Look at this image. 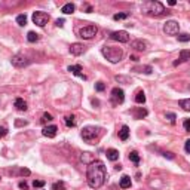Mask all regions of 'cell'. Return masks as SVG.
Segmentation results:
<instances>
[{
  "label": "cell",
  "mask_w": 190,
  "mask_h": 190,
  "mask_svg": "<svg viewBox=\"0 0 190 190\" xmlns=\"http://www.w3.org/2000/svg\"><path fill=\"white\" fill-rule=\"evenodd\" d=\"M105 178H107V169L101 160H94L92 163L88 165L86 180L91 189H100L105 183Z\"/></svg>",
  "instance_id": "1"
},
{
  "label": "cell",
  "mask_w": 190,
  "mask_h": 190,
  "mask_svg": "<svg viewBox=\"0 0 190 190\" xmlns=\"http://www.w3.org/2000/svg\"><path fill=\"white\" fill-rule=\"evenodd\" d=\"M141 11H143L144 15H147V17H160V15H163V13H165V6H163L160 2L150 0V2L143 3Z\"/></svg>",
  "instance_id": "2"
},
{
  "label": "cell",
  "mask_w": 190,
  "mask_h": 190,
  "mask_svg": "<svg viewBox=\"0 0 190 190\" xmlns=\"http://www.w3.org/2000/svg\"><path fill=\"white\" fill-rule=\"evenodd\" d=\"M101 54L104 55L105 60H109L113 64L119 62L123 58V49L122 48H117V46H109V45H105L104 48H101Z\"/></svg>",
  "instance_id": "3"
},
{
  "label": "cell",
  "mask_w": 190,
  "mask_h": 190,
  "mask_svg": "<svg viewBox=\"0 0 190 190\" xmlns=\"http://www.w3.org/2000/svg\"><path fill=\"white\" fill-rule=\"evenodd\" d=\"M100 131L101 129L97 128V126H85L82 129V138L85 141H88V143H92V141H95L98 138Z\"/></svg>",
  "instance_id": "4"
},
{
  "label": "cell",
  "mask_w": 190,
  "mask_h": 190,
  "mask_svg": "<svg viewBox=\"0 0 190 190\" xmlns=\"http://www.w3.org/2000/svg\"><path fill=\"white\" fill-rule=\"evenodd\" d=\"M33 22L39 27H45V25L49 22V15L46 12H40V11H36L33 13Z\"/></svg>",
  "instance_id": "5"
},
{
  "label": "cell",
  "mask_w": 190,
  "mask_h": 190,
  "mask_svg": "<svg viewBox=\"0 0 190 190\" xmlns=\"http://www.w3.org/2000/svg\"><path fill=\"white\" fill-rule=\"evenodd\" d=\"M97 33H98V28H97L95 25H86V27H83V28L79 31L80 37H82V39H86V40H89V39H92V37H95Z\"/></svg>",
  "instance_id": "6"
},
{
  "label": "cell",
  "mask_w": 190,
  "mask_h": 190,
  "mask_svg": "<svg viewBox=\"0 0 190 190\" xmlns=\"http://www.w3.org/2000/svg\"><path fill=\"white\" fill-rule=\"evenodd\" d=\"M163 31H165V34H168V36H175V34H178V31H180V24H178L177 21H166L165 25H163Z\"/></svg>",
  "instance_id": "7"
},
{
  "label": "cell",
  "mask_w": 190,
  "mask_h": 190,
  "mask_svg": "<svg viewBox=\"0 0 190 190\" xmlns=\"http://www.w3.org/2000/svg\"><path fill=\"white\" fill-rule=\"evenodd\" d=\"M110 98H111V103H113L114 105L122 104L123 101H125V92H123L120 88H113Z\"/></svg>",
  "instance_id": "8"
},
{
  "label": "cell",
  "mask_w": 190,
  "mask_h": 190,
  "mask_svg": "<svg viewBox=\"0 0 190 190\" xmlns=\"http://www.w3.org/2000/svg\"><path fill=\"white\" fill-rule=\"evenodd\" d=\"M28 58L24 55V54H17V55L12 56V66L17 68H22L28 64Z\"/></svg>",
  "instance_id": "9"
},
{
  "label": "cell",
  "mask_w": 190,
  "mask_h": 190,
  "mask_svg": "<svg viewBox=\"0 0 190 190\" xmlns=\"http://www.w3.org/2000/svg\"><path fill=\"white\" fill-rule=\"evenodd\" d=\"M110 39L116 40V42H120V43H126V42H129V34H128V31H125V30L114 31V33H111Z\"/></svg>",
  "instance_id": "10"
},
{
  "label": "cell",
  "mask_w": 190,
  "mask_h": 190,
  "mask_svg": "<svg viewBox=\"0 0 190 190\" xmlns=\"http://www.w3.org/2000/svg\"><path fill=\"white\" fill-rule=\"evenodd\" d=\"M83 51H85V46H83L82 43H73V45L70 46V54H71V55L79 56L83 54Z\"/></svg>",
  "instance_id": "11"
},
{
  "label": "cell",
  "mask_w": 190,
  "mask_h": 190,
  "mask_svg": "<svg viewBox=\"0 0 190 190\" xmlns=\"http://www.w3.org/2000/svg\"><path fill=\"white\" fill-rule=\"evenodd\" d=\"M56 131H58V128H56L55 125H49V126H45L42 131V134L45 135V137H48V138H54L56 135Z\"/></svg>",
  "instance_id": "12"
},
{
  "label": "cell",
  "mask_w": 190,
  "mask_h": 190,
  "mask_svg": "<svg viewBox=\"0 0 190 190\" xmlns=\"http://www.w3.org/2000/svg\"><path fill=\"white\" fill-rule=\"evenodd\" d=\"M67 70L70 71V73H73L74 76H79L80 79L86 80V76L83 74V71H82V67H80V66H70Z\"/></svg>",
  "instance_id": "13"
},
{
  "label": "cell",
  "mask_w": 190,
  "mask_h": 190,
  "mask_svg": "<svg viewBox=\"0 0 190 190\" xmlns=\"http://www.w3.org/2000/svg\"><path fill=\"white\" fill-rule=\"evenodd\" d=\"M105 154H107V159L111 160V162H116L119 159V152H117L116 149H109L105 152Z\"/></svg>",
  "instance_id": "14"
},
{
  "label": "cell",
  "mask_w": 190,
  "mask_h": 190,
  "mask_svg": "<svg viewBox=\"0 0 190 190\" xmlns=\"http://www.w3.org/2000/svg\"><path fill=\"white\" fill-rule=\"evenodd\" d=\"M13 105L17 107V110L19 111H25L27 110V103H25L22 98H17L15 100V103H13Z\"/></svg>",
  "instance_id": "15"
},
{
  "label": "cell",
  "mask_w": 190,
  "mask_h": 190,
  "mask_svg": "<svg viewBox=\"0 0 190 190\" xmlns=\"http://www.w3.org/2000/svg\"><path fill=\"white\" fill-rule=\"evenodd\" d=\"M132 48L137 51H146L147 49V43L144 40H135V42H132Z\"/></svg>",
  "instance_id": "16"
},
{
  "label": "cell",
  "mask_w": 190,
  "mask_h": 190,
  "mask_svg": "<svg viewBox=\"0 0 190 190\" xmlns=\"http://www.w3.org/2000/svg\"><path fill=\"white\" fill-rule=\"evenodd\" d=\"M128 137H129V128L126 125H123L122 128H120V131H119V138L122 141H125V140H128Z\"/></svg>",
  "instance_id": "17"
},
{
  "label": "cell",
  "mask_w": 190,
  "mask_h": 190,
  "mask_svg": "<svg viewBox=\"0 0 190 190\" xmlns=\"http://www.w3.org/2000/svg\"><path fill=\"white\" fill-rule=\"evenodd\" d=\"M76 11V6H74L73 3H67V5H64L61 7V12L66 13V15H70V13H73Z\"/></svg>",
  "instance_id": "18"
},
{
  "label": "cell",
  "mask_w": 190,
  "mask_h": 190,
  "mask_svg": "<svg viewBox=\"0 0 190 190\" xmlns=\"http://www.w3.org/2000/svg\"><path fill=\"white\" fill-rule=\"evenodd\" d=\"M64 123L67 125L68 128H74L76 126V117L71 114V116H66L64 117Z\"/></svg>",
  "instance_id": "19"
},
{
  "label": "cell",
  "mask_w": 190,
  "mask_h": 190,
  "mask_svg": "<svg viewBox=\"0 0 190 190\" xmlns=\"http://www.w3.org/2000/svg\"><path fill=\"white\" fill-rule=\"evenodd\" d=\"M190 60V49H183L180 52V58H178V61L183 62V61H189Z\"/></svg>",
  "instance_id": "20"
},
{
  "label": "cell",
  "mask_w": 190,
  "mask_h": 190,
  "mask_svg": "<svg viewBox=\"0 0 190 190\" xmlns=\"http://www.w3.org/2000/svg\"><path fill=\"white\" fill-rule=\"evenodd\" d=\"M135 103H137V104H144V103H146V95H144L143 91L137 92V95H135Z\"/></svg>",
  "instance_id": "21"
},
{
  "label": "cell",
  "mask_w": 190,
  "mask_h": 190,
  "mask_svg": "<svg viewBox=\"0 0 190 190\" xmlns=\"http://www.w3.org/2000/svg\"><path fill=\"white\" fill-rule=\"evenodd\" d=\"M120 187H122V189L131 187V178H129L128 175H123V177L120 178Z\"/></svg>",
  "instance_id": "22"
},
{
  "label": "cell",
  "mask_w": 190,
  "mask_h": 190,
  "mask_svg": "<svg viewBox=\"0 0 190 190\" xmlns=\"http://www.w3.org/2000/svg\"><path fill=\"white\" fill-rule=\"evenodd\" d=\"M80 160L83 162V163H92L94 162V158H92V154L91 153H82V156H80Z\"/></svg>",
  "instance_id": "23"
},
{
  "label": "cell",
  "mask_w": 190,
  "mask_h": 190,
  "mask_svg": "<svg viewBox=\"0 0 190 190\" xmlns=\"http://www.w3.org/2000/svg\"><path fill=\"white\" fill-rule=\"evenodd\" d=\"M27 40L30 43H34L39 40V34L37 33H34V31H28V34H27Z\"/></svg>",
  "instance_id": "24"
},
{
  "label": "cell",
  "mask_w": 190,
  "mask_h": 190,
  "mask_svg": "<svg viewBox=\"0 0 190 190\" xmlns=\"http://www.w3.org/2000/svg\"><path fill=\"white\" fill-rule=\"evenodd\" d=\"M132 71H137V73H146V74H150L153 70H152V67H135Z\"/></svg>",
  "instance_id": "25"
},
{
  "label": "cell",
  "mask_w": 190,
  "mask_h": 190,
  "mask_svg": "<svg viewBox=\"0 0 190 190\" xmlns=\"http://www.w3.org/2000/svg\"><path fill=\"white\" fill-rule=\"evenodd\" d=\"M180 107H181L183 110H186V111H190V98L181 100V101H180Z\"/></svg>",
  "instance_id": "26"
},
{
  "label": "cell",
  "mask_w": 190,
  "mask_h": 190,
  "mask_svg": "<svg viewBox=\"0 0 190 190\" xmlns=\"http://www.w3.org/2000/svg\"><path fill=\"white\" fill-rule=\"evenodd\" d=\"M54 120V117H52V114L51 113H43V116L42 119H40V122L45 125V123H48V122H52Z\"/></svg>",
  "instance_id": "27"
},
{
  "label": "cell",
  "mask_w": 190,
  "mask_h": 190,
  "mask_svg": "<svg viewBox=\"0 0 190 190\" xmlns=\"http://www.w3.org/2000/svg\"><path fill=\"white\" fill-rule=\"evenodd\" d=\"M52 190H66V184L64 181H56L52 184Z\"/></svg>",
  "instance_id": "28"
},
{
  "label": "cell",
  "mask_w": 190,
  "mask_h": 190,
  "mask_svg": "<svg viewBox=\"0 0 190 190\" xmlns=\"http://www.w3.org/2000/svg\"><path fill=\"white\" fill-rule=\"evenodd\" d=\"M146 116H147V110H146V109H138L137 113H135V117H137V119H143V117H146Z\"/></svg>",
  "instance_id": "29"
},
{
  "label": "cell",
  "mask_w": 190,
  "mask_h": 190,
  "mask_svg": "<svg viewBox=\"0 0 190 190\" xmlns=\"http://www.w3.org/2000/svg\"><path fill=\"white\" fill-rule=\"evenodd\" d=\"M129 160H132L134 163H138L140 162V154L137 153V152H131L129 153Z\"/></svg>",
  "instance_id": "30"
},
{
  "label": "cell",
  "mask_w": 190,
  "mask_h": 190,
  "mask_svg": "<svg viewBox=\"0 0 190 190\" xmlns=\"http://www.w3.org/2000/svg\"><path fill=\"white\" fill-rule=\"evenodd\" d=\"M17 22H18L19 25H25V24H27V17L22 15V13L18 15V17H17Z\"/></svg>",
  "instance_id": "31"
},
{
  "label": "cell",
  "mask_w": 190,
  "mask_h": 190,
  "mask_svg": "<svg viewBox=\"0 0 190 190\" xmlns=\"http://www.w3.org/2000/svg\"><path fill=\"white\" fill-rule=\"evenodd\" d=\"M33 186H34V189H42V187H45V181L43 180H34Z\"/></svg>",
  "instance_id": "32"
},
{
  "label": "cell",
  "mask_w": 190,
  "mask_h": 190,
  "mask_svg": "<svg viewBox=\"0 0 190 190\" xmlns=\"http://www.w3.org/2000/svg\"><path fill=\"white\" fill-rule=\"evenodd\" d=\"M178 40H180V42H189V40H190V34H187V33L178 34Z\"/></svg>",
  "instance_id": "33"
},
{
  "label": "cell",
  "mask_w": 190,
  "mask_h": 190,
  "mask_svg": "<svg viewBox=\"0 0 190 190\" xmlns=\"http://www.w3.org/2000/svg\"><path fill=\"white\" fill-rule=\"evenodd\" d=\"M125 18H128V13H126V12H123V13H116V15L113 17V19H114V21H120V19H125Z\"/></svg>",
  "instance_id": "34"
},
{
  "label": "cell",
  "mask_w": 190,
  "mask_h": 190,
  "mask_svg": "<svg viewBox=\"0 0 190 190\" xmlns=\"http://www.w3.org/2000/svg\"><path fill=\"white\" fill-rule=\"evenodd\" d=\"M95 89H97L98 92H103L105 89V85L103 83V82H97V83H95Z\"/></svg>",
  "instance_id": "35"
},
{
  "label": "cell",
  "mask_w": 190,
  "mask_h": 190,
  "mask_svg": "<svg viewBox=\"0 0 190 190\" xmlns=\"http://www.w3.org/2000/svg\"><path fill=\"white\" fill-rule=\"evenodd\" d=\"M175 117L177 116H175L174 113H166V119H168L171 123H175Z\"/></svg>",
  "instance_id": "36"
},
{
  "label": "cell",
  "mask_w": 190,
  "mask_h": 190,
  "mask_svg": "<svg viewBox=\"0 0 190 190\" xmlns=\"http://www.w3.org/2000/svg\"><path fill=\"white\" fill-rule=\"evenodd\" d=\"M183 126H184V131H187V132H190V119H186V120H184Z\"/></svg>",
  "instance_id": "37"
},
{
  "label": "cell",
  "mask_w": 190,
  "mask_h": 190,
  "mask_svg": "<svg viewBox=\"0 0 190 190\" xmlns=\"http://www.w3.org/2000/svg\"><path fill=\"white\" fill-rule=\"evenodd\" d=\"M6 134H7V128H6V126H0V138H2V137H5Z\"/></svg>",
  "instance_id": "38"
},
{
  "label": "cell",
  "mask_w": 190,
  "mask_h": 190,
  "mask_svg": "<svg viewBox=\"0 0 190 190\" xmlns=\"http://www.w3.org/2000/svg\"><path fill=\"white\" fill-rule=\"evenodd\" d=\"M19 189H22V190H28V184L25 183V181H21V183H19Z\"/></svg>",
  "instance_id": "39"
},
{
  "label": "cell",
  "mask_w": 190,
  "mask_h": 190,
  "mask_svg": "<svg viewBox=\"0 0 190 190\" xmlns=\"http://www.w3.org/2000/svg\"><path fill=\"white\" fill-rule=\"evenodd\" d=\"M184 149H186V152H187V153H190V140L186 141V146H184Z\"/></svg>",
  "instance_id": "40"
},
{
  "label": "cell",
  "mask_w": 190,
  "mask_h": 190,
  "mask_svg": "<svg viewBox=\"0 0 190 190\" xmlns=\"http://www.w3.org/2000/svg\"><path fill=\"white\" fill-rule=\"evenodd\" d=\"M21 174H22V175H30V169H27V168H22V169H21Z\"/></svg>",
  "instance_id": "41"
},
{
  "label": "cell",
  "mask_w": 190,
  "mask_h": 190,
  "mask_svg": "<svg viewBox=\"0 0 190 190\" xmlns=\"http://www.w3.org/2000/svg\"><path fill=\"white\" fill-rule=\"evenodd\" d=\"M64 22H66V21H64V19H56V22H55V24L56 25H58V27H62V25H64Z\"/></svg>",
  "instance_id": "42"
},
{
  "label": "cell",
  "mask_w": 190,
  "mask_h": 190,
  "mask_svg": "<svg viewBox=\"0 0 190 190\" xmlns=\"http://www.w3.org/2000/svg\"><path fill=\"white\" fill-rule=\"evenodd\" d=\"M163 156L168 158V159H174V154H172V153H163Z\"/></svg>",
  "instance_id": "43"
},
{
  "label": "cell",
  "mask_w": 190,
  "mask_h": 190,
  "mask_svg": "<svg viewBox=\"0 0 190 190\" xmlns=\"http://www.w3.org/2000/svg\"><path fill=\"white\" fill-rule=\"evenodd\" d=\"M15 125H17V126H19V125H27V122H19V120H17V122H15Z\"/></svg>",
  "instance_id": "44"
},
{
  "label": "cell",
  "mask_w": 190,
  "mask_h": 190,
  "mask_svg": "<svg viewBox=\"0 0 190 190\" xmlns=\"http://www.w3.org/2000/svg\"><path fill=\"white\" fill-rule=\"evenodd\" d=\"M131 60H132V61H138V56H135V55H132V56H131Z\"/></svg>",
  "instance_id": "45"
}]
</instances>
